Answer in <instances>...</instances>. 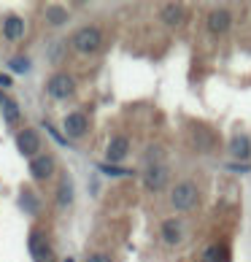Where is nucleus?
Segmentation results:
<instances>
[{"label":"nucleus","mask_w":251,"mask_h":262,"mask_svg":"<svg viewBox=\"0 0 251 262\" xmlns=\"http://www.w3.org/2000/svg\"><path fill=\"white\" fill-rule=\"evenodd\" d=\"M86 262H113L108 254H100V251H98V254H89V257H86Z\"/></svg>","instance_id":"obj_23"},{"label":"nucleus","mask_w":251,"mask_h":262,"mask_svg":"<svg viewBox=\"0 0 251 262\" xmlns=\"http://www.w3.org/2000/svg\"><path fill=\"white\" fill-rule=\"evenodd\" d=\"M65 133L71 135V138H81V135L86 133V116L84 114H67L65 116Z\"/></svg>","instance_id":"obj_11"},{"label":"nucleus","mask_w":251,"mask_h":262,"mask_svg":"<svg viewBox=\"0 0 251 262\" xmlns=\"http://www.w3.org/2000/svg\"><path fill=\"white\" fill-rule=\"evenodd\" d=\"M3 111H6V122L19 119V105H16L14 100H6V103H3Z\"/></svg>","instance_id":"obj_19"},{"label":"nucleus","mask_w":251,"mask_h":262,"mask_svg":"<svg viewBox=\"0 0 251 262\" xmlns=\"http://www.w3.org/2000/svg\"><path fill=\"white\" fill-rule=\"evenodd\" d=\"M8 68H11L14 73H27V71H30V62H27L25 57H16V60H11V65H8Z\"/></svg>","instance_id":"obj_20"},{"label":"nucleus","mask_w":251,"mask_h":262,"mask_svg":"<svg viewBox=\"0 0 251 262\" xmlns=\"http://www.w3.org/2000/svg\"><path fill=\"white\" fill-rule=\"evenodd\" d=\"M46 19H49L52 25H65L67 22V11L62 6H49L46 8Z\"/></svg>","instance_id":"obj_17"},{"label":"nucleus","mask_w":251,"mask_h":262,"mask_svg":"<svg viewBox=\"0 0 251 262\" xmlns=\"http://www.w3.org/2000/svg\"><path fill=\"white\" fill-rule=\"evenodd\" d=\"M192 135H195V143L200 149H211V146H214V135L202 127V124H192Z\"/></svg>","instance_id":"obj_15"},{"label":"nucleus","mask_w":251,"mask_h":262,"mask_svg":"<svg viewBox=\"0 0 251 262\" xmlns=\"http://www.w3.org/2000/svg\"><path fill=\"white\" fill-rule=\"evenodd\" d=\"M54 173V160L49 157V154H41V157H35L33 162H30V176L33 179H49Z\"/></svg>","instance_id":"obj_9"},{"label":"nucleus","mask_w":251,"mask_h":262,"mask_svg":"<svg viewBox=\"0 0 251 262\" xmlns=\"http://www.w3.org/2000/svg\"><path fill=\"white\" fill-rule=\"evenodd\" d=\"M67 262H73V259H67Z\"/></svg>","instance_id":"obj_27"},{"label":"nucleus","mask_w":251,"mask_h":262,"mask_svg":"<svg viewBox=\"0 0 251 262\" xmlns=\"http://www.w3.org/2000/svg\"><path fill=\"white\" fill-rule=\"evenodd\" d=\"M227 259V249L224 246H208L202 251V262H224Z\"/></svg>","instance_id":"obj_16"},{"label":"nucleus","mask_w":251,"mask_h":262,"mask_svg":"<svg viewBox=\"0 0 251 262\" xmlns=\"http://www.w3.org/2000/svg\"><path fill=\"white\" fill-rule=\"evenodd\" d=\"M14 81H11V76H0V86H11Z\"/></svg>","instance_id":"obj_25"},{"label":"nucleus","mask_w":251,"mask_h":262,"mask_svg":"<svg viewBox=\"0 0 251 262\" xmlns=\"http://www.w3.org/2000/svg\"><path fill=\"white\" fill-rule=\"evenodd\" d=\"M103 173H108V176H130L127 168H113V165H100Z\"/></svg>","instance_id":"obj_21"},{"label":"nucleus","mask_w":251,"mask_h":262,"mask_svg":"<svg viewBox=\"0 0 251 262\" xmlns=\"http://www.w3.org/2000/svg\"><path fill=\"white\" fill-rule=\"evenodd\" d=\"M230 25H233V14L227 11V8H216V11L208 14V30L211 33H227Z\"/></svg>","instance_id":"obj_6"},{"label":"nucleus","mask_w":251,"mask_h":262,"mask_svg":"<svg viewBox=\"0 0 251 262\" xmlns=\"http://www.w3.org/2000/svg\"><path fill=\"white\" fill-rule=\"evenodd\" d=\"M127 151H130L127 138H113L111 146H108V160H111V162H119V160L127 157Z\"/></svg>","instance_id":"obj_14"},{"label":"nucleus","mask_w":251,"mask_h":262,"mask_svg":"<svg viewBox=\"0 0 251 262\" xmlns=\"http://www.w3.org/2000/svg\"><path fill=\"white\" fill-rule=\"evenodd\" d=\"M25 33V22H22V16H6V22H3V35L8 38V41H16V38H22Z\"/></svg>","instance_id":"obj_12"},{"label":"nucleus","mask_w":251,"mask_h":262,"mask_svg":"<svg viewBox=\"0 0 251 262\" xmlns=\"http://www.w3.org/2000/svg\"><path fill=\"white\" fill-rule=\"evenodd\" d=\"M71 200H73V187H71V181H62V187H60V192H57V206H71Z\"/></svg>","instance_id":"obj_18"},{"label":"nucleus","mask_w":251,"mask_h":262,"mask_svg":"<svg viewBox=\"0 0 251 262\" xmlns=\"http://www.w3.org/2000/svg\"><path fill=\"white\" fill-rule=\"evenodd\" d=\"M173 208L176 211H192L197 206V187L192 181H181L176 189H173Z\"/></svg>","instance_id":"obj_2"},{"label":"nucleus","mask_w":251,"mask_h":262,"mask_svg":"<svg viewBox=\"0 0 251 262\" xmlns=\"http://www.w3.org/2000/svg\"><path fill=\"white\" fill-rule=\"evenodd\" d=\"M181 238H184V222L181 219H165L162 222V241L170 246L181 244Z\"/></svg>","instance_id":"obj_7"},{"label":"nucleus","mask_w":251,"mask_h":262,"mask_svg":"<svg viewBox=\"0 0 251 262\" xmlns=\"http://www.w3.org/2000/svg\"><path fill=\"white\" fill-rule=\"evenodd\" d=\"M165 184H168V168H165V162L149 165V168L143 170V187H146L149 192L165 189Z\"/></svg>","instance_id":"obj_3"},{"label":"nucleus","mask_w":251,"mask_h":262,"mask_svg":"<svg viewBox=\"0 0 251 262\" xmlns=\"http://www.w3.org/2000/svg\"><path fill=\"white\" fill-rule=\"evenodd\" d=\"M73 90H76V81L67 73H57V76L49 79V95H52V98H60V100L71 98Z\"/></svg>","instance_id":"obj_5"},{"label":"nucleus","mask_w":251,"mask_h":262,"mask_svg":"<svg viewBox=\"0 0 251 262\" xmlns=\"http://www.w3.org/2000/svg\"><path fill=\"white\" fill-rule=\"evenodd\" d=\"M30 251H33V259H35V262H52V259H54V249H52L49 241H46L43 232H33Z\"/></svg>","instance_id":"obj_4"},{"label":"nucleus","mask_w":251,"mask_h":262,"mask_svg":"<svg viewBox=\"0 0 251 262\" xmlns=\"http://www.w3.org/2000/svg\"><path fill=\"white\" fill-rule=\"evenodd\" d=\"M16 146H19V151H22L25 157H30V154H35L38 146H41V138H38L35 130H22L16 135Z\"/></svg>","instance_id":"obj_8"},{"label":"nucleus","mask_w":251,"mask_h":262,"mask_svg":"<svg viewBox=\"0 0 251 262\" xmlns=\"http://www.w3.org/2000/svg\"><path fill=\"white\" fill-rule=\"evenodd\" d=\"M184 16H187V11H184V6H181V3H165V6L159 8V19L165 25L176 27V25L184 22Z\"/></svg>","instance_id":"obj_10"},{"label":"nucleus","mask_w":251,"mask_h":262,"mask_svg":"<svg viewBox=\"0 0 251 262\" xmlns=\"http://www.w3.org/2000/svg\"><path fill=\"white\" fill-rule=\"evenodd\" d=\"M100 43H103V33H100V27H81L79 33L73 35V46H76V52H81V54H95L100 49Z\"/></svg>","instance_id":"obj_1"},{"label":"nucleus","mask_w":251,"mask_h":262,"mask_svg":"<svg viewBox=\"0 0 251 262\" xmlns=\"http://www.w3.org/2000/svg\"><path fill=\"white\" fill-rule=\"evenodd\" d=\"M162 157V149L159 146H151L149 151H146V160H149V165H157V160Z\"/></svg>","instance_id":"obj_22"},{"label":"nucleus","mask_w":251,"mask_h":262,"mask_svg":"<svg viewBox=\"0 0 251 262\" xmlns=\"http://www.w3.org/2000/svg\"><path fill=\"white\" fill-rule=\"evenodd\" d=\"M3 103H6V100H3V95H0V105H3Z\"/></svg>","instance_id":"obj_26"},{"label":"nucleus","mask_w":251,"mask_h":262,"mask_svg":"<svg viewBox=\"0 0 251 262\" xmlns=\"http://www.w3.org/2000/svg\"><path fill=\"white\" fill-rule=\"evenodd\" d=\"M230 151H233L238 160H248L251 157V141L246 138V135H238V138L230 143Z\"/></svg>","instance_id":"obj_13"},{"label":"nucleus","mask_w":251,"mask_h":262,"mask_svg":"<svg viewBox=\"0 0 251 262\" xmlns=\"http://www.w3.org/2000/svg\"><path fill=\"white\" fill-rule=\"evenodd\" d=\"M46 130H49V133L54 135V138H57V141H60V146H67V141H65V138H62V135H60V133H57L54 127H52V124H46Z\"/></svg>","instance_id":"obj_24"}]
</instances>
